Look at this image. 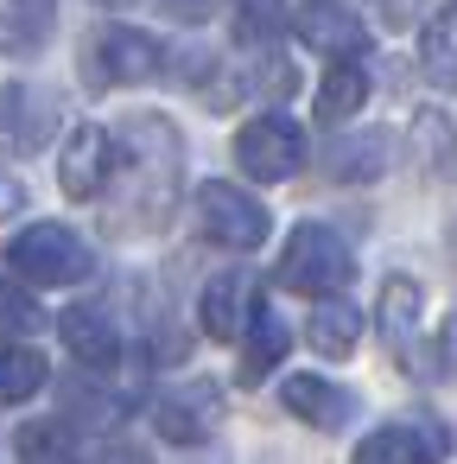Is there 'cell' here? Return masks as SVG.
<instances>
[{
    "instance_id": "6da1fadb",
    "label": "cell",
    "mask_w": 457,
    "mask_h": 464,
    "mask_svg": "<svg viewBox=\"0 0 457 464\" xmlns=\"http://www.w3.org/2000/svg\"><path fill=\"white\" fill-rule=\"evenodd\" d=\"M185 185V147L166 115H134L121 128V153L109 172V223L121 236H147L178 210Z\"/></svg>"
},
{
    "instance_id": "7a4b0ae2",
    "label": "cell",
    "mask_w": 457,
    "mask_h": 464,
    "mask_svg": "<svg viewBox=\"0 0 457 464\" xmlns=\"http://www.w3.org/2000/svg\"><path fill=\"white\" fill-rule=\"evenodd\" d=\"M273 280L292 286V293H305V299H330V293H343V286L356 280V255H349V242H343L337 229L299 223V229L286 236V248H280Z\"/></svg>"
},
{
    "instance_id": "3957f363",
    "label": "cell",
    "mask_w": 457,
    "mask_h": 464,
    "mask_svg": "<svg viewBox=\"0 0 457 464\" xmlns=\"http://www.w3.org/2000/svg\"><path fill=\"white\" fill-rule=\"evenodd\" d=\"M7 267H14L20 280H33V286H77V280L96 274L83 236L64 229V223H33V229H20V236L7 242Z\"/></svg>"
},
{
    "instance_id": "277c9868",
    "label": "cell",
    "mask_w": 457,
    "mask_h": 464,
    "mask_svg": "<svg viewBox=\"0 0 457 464\" xmlns=\"http://www.w3.org/2000/svg\"><path fill=\"white\" fill-rule=\"evenodd\" d=\"M197 223H204V236H210L216 248H235V255H254V248L267 242V229H273L267 204L248 198V191L229 185V179H204V185H197Z\"/></svg>"
},
{
    "instance_id": "5b68a950",
    "label": "cell",
    "mask_w": 457,
    "mask_h": 464,
    "mask_svg": "<svg viewBox=\"0 0 457 464\" xmlns=\"http://www.w3.org/2000/svg\"><path fill=\"white\" fill-rule=\"evenodd\" d=\"M159 39L134 33V26H102L90 45H83V83L90 90H121V83H147L159 77Z\"/></svg>"
},
{
    "instance_id": "8992f818",
    "label": "cell",
    "mask_w": 457,
    "mask_h": 464,
    "mask_svg": "<svg viewBox=\"0 0 457 464\" xmlns=\"http://www.w3.org/2000/svg\"><path fill=\"white\" fill-rule=\"evenodd\" d=\"M235 160H242L248 179L280 185V179H292V172L305 166V134H299V121H286V115H254V121H242V134H235Z\"/></svg>"
},
{
    "instance_id": "52a82bcc",
    "label": "cell",
    "mask_w": 457,
    "mask_h": 464,
    "mask_svg": "<svg viewBox=\"0 0 457 464\" xmlns=\"http://www.w3.org/2000/svg\"><path fill=\"white\" fill-rule=\"evenodd\" d=\"M109 172H115V134L96 128V121L71 128V140H64V153H58V185H64V198H77V204L102 198V191H109Z\"/></svg>"
},
{
    "instance_id": "ba28073f",
    "label": "cell",
    "mask_w": 457,
    "mask_h": 464,
    "mask_svg": "<svg viewBox=\"0 0 457 464\" xmlns=\"http://www.w3.org/2000/svg\"><path fill=\"white\" fill-rule=\"evenodd\" d=\"M292 33L318 58H362L368 52V26L343 7V0H299V7H292Z\"/></svg>"
},
{
    "instance_id": "9c48e42d",
    "label": "cell",
    "mask_w": 457,
    "mask_h": 464,
    "mask_svg": "<svg viewBox=\"0 0 457 464\" xmlns=\"http://www.w3.org/2000/svg\"><path fill=\"white\" fill-rule=\"evenodd\" d=\"M58 128V109L33 83H0V153H39Z\"/></svg>"
},
{
    "instance_id": "30bf717a",
    "label": "cell",
    "mask_w": 457,
    "mask_h": 464,
    "mask_svg": "<svg viewBox=\"0 0 457 464\" xmlns=\"http://www.w3.org/2000/svg\"><path fill=\"white\" fill-rule=\"evenodd\" d=\"M444 451H451V432L425 426V420H394V426H381L356 445L362 464H425V458H444Z\"/></svg>"
},
{
    "instance_id": "8fae6325",
    "label": "cell",
    "mask_w": 457,
    "mask_h": 464,
    "mask_svg": "<svg viewBox=\"0 0 457 464\" xmlns=\"http://www.w3.org/2000/svg\"><path fill=\"white\" fill-rule=\"evenodd\" d=\"M58 331H64V343H71V356L83 362V369H115L121 362V331H115V318L102 312V305H71L64 318H58Z\"/></svg>"
},
{
    "instance_id": "7c38bea8",
    "label": "cell",
    "mask_w": 457,
    "mask_h": 464,
    "mask_svg": "<svg viewBox=\"0 0 457 464\" xmlns=\"http://www.w3.org/2000/svg\"><path fill=\"white\" fill-rule=\"evenodd\" d=\"M286 350H292L286 318H280L267 299H254V305H248V331H242V388H261L267 369H280Z\"/></svg>"
},
{
    "instance_id": "4fadbf2b",
    "label": "cell",
    "mask_w": 457,
    "mask_h": 464,
    "mask_svg": "<svg viewBox=\"0 0 457 464\" xmlns=\"http://www.w3.org/2000/svg\"><path fill=\"white\" fill-rule=\"evenodd\" d=\"M280 401H286L292 420H305V426H318V432H343L349 413H356V394L330 388L324 375H292V382L280 388Z\"/></svg>"
},
{
    "instance_id": "5bb4252c",
    "label": "cell",
    "mask_w": 457,
    "mask_h": 464,
    "mask_svg": "<svg viewBox=\"0 0 457 464\" xmlns=\"http://www.w3.org/2000/svg\"><path fill=\"white\" fill-rule=\"evenodd\" d=\"M254 305V293H248V274L242 267H229V274H216L210 286H204V299H197V318H204V331L216 337V343H235L242 331H248V312Z\"/></svg>"
},
{
    "instance_id": "9a60e30c",
    "label": "cell",
    "mask_w": 457,
    "mask_h": 464,
    "mask_svg": "<svg viewBox=\"0 0 457 464\" xmlns=\"http://www.w3.org/2000/svg\"><path fill=\"white\" fill-rule=\"evenodd\" d=\"M52 26H58V0H0V52L7 58L39 52Z\"/></svg>"
},
{
    "instance_id": "2e32d148",
    "label": "cell",
    "mask_w": 457,
    "mask_h": 464,
    "mask_svg": "<svg viewBox=\"0 0 457 464\" xmlns=\"http://www.w3.org/2000/svg\"><path fill=\"white\" fill-rule=\"evenodd\" d=\"M394 166V140L387 134H343L330 147V179L337 185H375Z\"/></svg>"
},
{
    "instance_id": "e0dca14e",
    "label": "cell",
    "mask_w": 457,
    "mask_h": 464,
    "mask_svg": "<svg viewBox=\"0 0 457 464\" xmlns=\"http://www.w3.org/2000/svg\"><path fill=\"white\" fill-rule=\"evenodd\" d=\"M305 343L318 350V356H349L356 343H362V312L349 305V299H318V312L305 318Z\"/></svg>"
},
{
    "instance_id": "ac0fdd59",
    "label": "cell",
    "mask_w": 457,
    "mask_h": 464,
    "mask_svg": "<svg viewBox=\"0 0 457 464\" xmlns=\"http://www.w3.org/2000/svg\"><path fill=\"white\" fill-rule=\"evenodd\" d=\"M419 71L438 90H457V0H444V7L425 20V33H419Z\"/></svg>"
},
{
    "instance_id": "d6986e66",
    "label": "cell",
    "mask_w": 457,
    "mask_h": 464,
    "mask_svg": "<svg viewBox=\"0 0 457 464\" xmlns=\"http://www.w3.org/2000/svg\"><path fill=\"white\" fill-rule=\"evenodd\" d=\"M381 331H387V343L406 356V362H419V280H387L381 286Z\"/></svg>"
},
{
    "instance_id": "ffe728a7",
    "label": "cell",
    "mask_w": 457,
    "mask_h": 464,
    "mask_svg": "<svg viewBox=\"0 0 457 464\" xmlns=\"http://www.w3.org/2000/svg\"><path fill=\"white\" fill-rule=\"evenodd\" d=\"M153 420H159V439L197 445V439L210 432V420H216V394H210V388H197V394H191V388H185V394H166Z\"/></svg>"
},
{
    "instance_id": "44dd1931",
    "label": "cell",
    "mask_w": 457,
    "mask_h": 464,
    "mask_svg": "<svg viewBox=\"0 0 457 464\" xmlns=\"http://www.w3.org/2000/svg\"><path fill=\"white\" fill-rule=\"evenodd\" d=\"M52 382V362H45V350H33V343H0V401H33L39 388Z\"/></svg>"
},
{
    "instance_id": "7402d4cb",
    "label": "cell",
    "mask_w": 457,
    "mask_h": 464,
    "mask_svg": "<svg viewBox=\"0 0 457 464\" xmlns=\"http://www.w3.org/2000/svg\"><path fill=\"white\" fill-rule=\"evenodd\" d=\"M362 102H368V77H362L349 58H337V64H330V77L318 83V121L343 128V121H349Z\"/></svg>"
},
{
    "instance_id": "603a6c76",
    "label": "cell",
    "mask_w": 457,
    "mask_h": 464,
    "mask_svg": "<svg viewBox=\"0 0 457 464\" xmlns=\"http://www.w3.org/2000/svg\"><path fill=\"white\" fill-rule=\"evenodd\" d=\"M292 26L286 0H235V45H273Z\"/></svg>"
},
{
    "instance_id": "cb8c5ba5",
    "label": "cell",
    "mask_w": 457,
    "mask_h": 464,
    "mask_svg": "<svg viewBox=\"0 0 457 464\" xmlns=\"http://www.w3.org/2000/svg\"><path fill=\"white\" fill-rule=\"evenodd\" d=\"M451 147H457V140H451V121H444L438 109H419V115H413V160H419L425 179H438V172L451 166Z\"/></svg>"
},
{
    "instance_id": "d4e9b609",
    "label": "cell",
    "mask_w": 457,
    "mask_h": 464,
    "mask_svg": "<svg viewBox=\"0 0 457 464\" xmlns=\"http://www.w3.org/2000/svg\"><path fill=\"white\" fill-rule=\"evenodd\" d=\"M26 286H33V280L0 274V337H33V331L45 324V312H39V299H33Z\"/></svg>"
},
{
    "instance_id": "484cf974",
    "label": "cell",
    "mask_w": 457,
    "mask_h": 464,
    "mask_svg": "<svg viewBox=\"0 0 457 464\" xmlns=\"http://www.w3.org/2000/svg\"><path fill=\"white\" fill-rule=\"evenodd\" d=\"M14 451H20V458H77L83 445H77L71 420H33V426H20Z\"/></svg>"
},
{
    "instance_id": "4316f807",
    "label": "cell",
    "mask_w": 457,
    "mask_h": 464,
    "mask_svg": "<svg viewBox=\"0 0 457 464\" xmlns=\"http://www.w3.org/2000/svg\"><path fill=\"white\" fill-rule=\"evenodd\" d=\"M432 375L438 382H457V312L438 324V337H432Z\"/></svg>"
},
{
    "instance_id": "83f0119b",
    "label": "cell",
    "mask_w": 457,
    "mask_h": 464,
    "mask_svg": "<svg viewBox=\"0 0 457 464\" xmlns=\"http://www.w3.org/2000/svg\"><path fill=\"white\" fill-rule=\"evenodd\" d=\"M229 7V0H159V14H172V20H185V26H204V20H216Z\"/></svg>"
},
{
    "instance_id": "f1b7e54d",
    "label": "cell",
    "mask_w": 457,
    "mask_h": 464,
    "mask_svg": "<svg viewBox=\"0 0 457 464\" xmlns=\"http://www.w3.org/2000/svg\"><path fill=\"white\" fill-rule=\"evenodd\" d=\"M26 210V191H20V179H7L0 172V217H20Z\"/></svg>"
},
{
    "instance_id": "f546056e",
    "label": "cell",
    "mask_w": 457,
    "mask_h": 464,
    "mask_svg": "<svg viewBox=\"0 0 457 464\" xmlns=\"http://www.w3.org/2000/svg\"><path fill=\"white\" fill-rule=\"evenodd\" d=\"M96 7H109V14H128V7H134V0H96Z\"/></svg>"
}]
</instances>
